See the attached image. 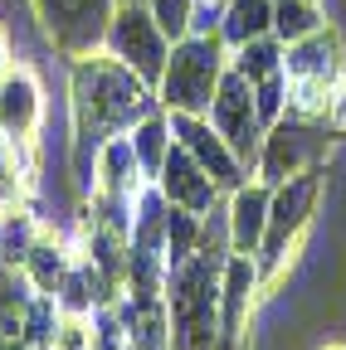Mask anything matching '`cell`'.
<instances>
[{"label":"cell","mask_w":346,"mask_h":350,"mask_svg":"<svg viewBox=\"0 0 346 350\" xmlns=\"http://www.w3.org/2000/svg\"><path fill=\"white\" fill-rule=\"evenodd\" d=\"M117 312L127 321V345L137 350H176V326H171V306L161 301H117Z\"/></svg>","instance_id":"2e32d148"},{"label":"cell","mask_w":346,"mask_h":350,"mask_svg":"<svg viewBox=\"0 0 346 350\" xmlns=\"http://www.w3.org/2000/svg\"><path fill=\"white\" fill-rule=\"evenodd\" d=\"M254 103H258V122H264V131L278 126V122L288 117V78L273 73V78H264V83H254Z\"/></svg>","instance_id":"cb8c5ba5"},{"label":"cell","mask_w":346,"mask_h":350,"mask_svg":"<svg viewBox=\"0 0 346 350\" xmlns=\"http://www.w3.org/2000/svg\"><path fill=\"white\" fill-rule=\"evenodd\" d=\"M147 185H151V180L142 175L137 151H132V142H127V131H122V137H108V142L98 146V156H93V190H88V195L137 200Z\"/></svg>","instance_id":"5bb4252c"},{"label":"cell","mask_w":346,"mask_h":350,"mask_svg":"<svg viewBox=\"0 0 346 350\" xmlns=\"http://www.w3.org/2000/svg\"><path fill=\"white\" fill-rule=\"evenodd\" d=\"M269 200H273V190L264 180H244L239 190L225 195V224H230V248L234 253L258 258L264 234H269Z\"/></svg>","instance_id":"4fadbf2b"},{"label":"cell","mask_w":346,"mask_h":350,"mask_svg":"<svg viewBox=\"0 0 346 350\" xmlns=\"http://www.w3.org/2000/svg\"><path fill=\"white\" fill-rule=\"evenodd\" d=\"M210 126L234 146V156L254 170L258 146H264V122H258V103H254V83L244 73H225L220 78V93L210 103Z\"/></svg>","instance_id":"52a82bcc"},{"label":"cell","mask_w":346,"mask_h":350,"mask_svg":"<svg viewBox=\"0 0 346 350\" xmlns=\"http://www.w3.org/2000/svg\"><path fill=\"white\" fill-rule=\"evenodd\" d=\"M15 68V49H10V34H5V25H0V73H10Z\"/></svg>","instance_id":"83f0119b"},{"label":"cell","mask_w":346,"mask_h":350,"mask_svg":"<svg viewBox=\"0 0 346 350\" xmlns=\"http://www.w3.org/2000/svg\"><path fill=\"white\" fill-rule=\"evenodd\" d=\"M112 10H117V0H29V15L39 20L45 39L69 59L103 49Z\"/></svg>","instance_id":"5b68a950"},{"label":"cell","mask_w":346,"mask_h":350,"mask_svg":"<svg viewBox=\"0 0 346 350\" xmlns=\"http://www.w3.org/2000/svg\"><path fill=\"white\" fill-rule=\"evenodd\" d=\"M264 34H273V0H230L220 10V39L230 54Z\"/></svg>","instance_id":"ac0fdd59"},{"label":"cell","mask_w":346,"mask_h":350,"mask_svg":"<svg viewBox=\"0 0 346 350\" xmlns=\"http://www.w3.org/2000/svg\"><path fill=\"white\" fill-rule=\"evenodd\" d=\"M49 219L39 214L34 204H15L0 214V273H20L29 248L39 243V234H45Z\"/></svg>","instance_id":"e0dca14e"},{"label":"cell","mask_w":346,"mask_h":350,"mask_svg":"<svg viewBox=\"0 0 346 350\" xmlns=\"http://www.w3.org/2000/svg\"><path fill=\"white\" fill-rule=\"evenodd\" d=\"M151 185L166 195V204H171V209L210 214L214 204H220V185H214L210 175L200 170V161H195L186 146H171V156H166V165H161V175H156Z\"/></svg>","instance_id":"7c38bea8"},{"label":"cell","mask_w":346,"mask_h":350,"mask_svg":"<svg viewBox=\"0 0 346 350\" xmlns=\"http://www.w3.org/2000/svg\"><path fill=\"white\" fill-rule=\"evenodd\" d=\"M230 0H195V20H190V34H220V10Z\"/></svg>","instance_id":"484cf974"},{"label":"cell","mask_w":346,"mask_h":350,"mask_svg":"<svg viewBox=\"0 0 346 350\" xmlns=\"http://www.w3.org/2000/svg\"><path fill=\"white\" fill-rule=\"evenodd\" d=\"M59 317H64V312H59V301L45 297V292H34L29 306H25V345H29V350H49Z\"/></svg>","instance_id":"603a6c76"},{"label":"cell","mask_w":346,"mask_h":350,"mask_svg":"<svg viewBox=\"0 0 346 350\" xmlns=\"http://www.w3.org/2000/svg\"><path fill=\"white\" fill-rule=\"evenodd\" d=\"M127 350H137V345H127Z\"/></svg>","instance_id":"f546056e"},{"label":"cell","mask_w":346,"mask_h":350,"mask_svg":"<svg viewBox=\"0 0 346 350\" xmlns=\"http://www.w3.org/2000/svg\"><path fill=\"white\" fill-rule=\"evenodd\" d=\"M147 10L156 15V25L166 29V39H171V44L190 34V20H195V0H147Z\"/></svg>","instance_id":"d4e9b609"},{"label":"cell","mask_w":346,"mask_h":350,"mask_svg":"<svg viewBox=\"0 0 346 350\" xmlns=\"http://www.w3.org/2000/svg\"><path fill=\"white\" fill-rule=\"evenodd\" d=\"M103 49L117 64H127L147 88H156L161 73H166V59H171V39H166V29L156 25V15L142 5V0H122L112 10V20H108Z\"/></svg>","instance_id":"277c9868"},{"label":"cell","mask_w":346,"mask_h":350,"mask_svg":"<svg viewBox=\"0 0 346 350\" xmlns=\"http://www.w3.org/2000/svg\"><path fill=\"white\" fill-rule=\"evenodd\" d=\"M317 165H327V137L317 131V122L283 117L278 126L264 131V146H258L254 175L269 190H278L283 180H293V175H302V170H317Z\"/></svg>","instance_id":"8992f818"},{"label":"cell","mask_w":346,"mask_h":350,"mask_svg":"<svg viewBox=\"0 0 346 350\" xmlns=\"http://www.w3.org/2000/svg\"><path fill=\"white\" fill-rule=\"evenodd\" d=\"M317 5H322V0H317Z\"/></svg>","instance_id":"4dcf8cb0"},{"label":"cell","mask_w":346,"mask_h":350,"mask_svg":"<svg viewBox=\"0 0 346 350\" xmlns=\"http://www.w3.org/2000/svg\"><path fill=\"white\" fill-rule=\"evenodd\" d=\"M69 268H73V243H69V234H59V229H49V224H45V234H39V243L29 248L25 268H20V273H25V282H29L34 292L54 297Z\"/></svg>","instance_id":"9a60e30c"},{"label":"cell","mask_w":346,"mask_h":350,"mask_svg":"<svg viewBox=\"0 0 346 350\" xmlns=\"http://www.w3.org/2000/svg\"><path fill=\"white\" fill-rule=\"evenodd\" d=\"M317 350H346V345H341V340H327V345H317Z\"/></svg>","instance_id":"f1b7e54d"},{"label":"cell","mask_w":346,"mask_h":350,"mask_svg":"<svg viewBox=\"0 0 346 350\" xmlns=\"http://www.w3.org/2000/svg\"><path fill=\"white\" fill-rule=\"evenodd\" d=\"M230 68L244 73L249 83H264V78L283 73V44H278L273 34H264V39L244 44V49H234V54H230Z\"/></svg>","instance_id":"44dd1931"},{"label":"cell","mask_w":346,"mask_h":350,"mask_svg":"<svg viewBox=\"0 0 346 350\" xmlns=\"http://www.w3.org/2000/svg\"><path fill=\"white\" fill-rule=\"evenodd\" d=\"M156 88H147L127 64L108 49L83 54L69 68V165L78 175V190H93V156L108 137L132 131L147 112H156Z\"/></svg>","instance_id":"6da1fadb"},{"label":"cell","mask_w":346,"mask_h":350,"mask_svg":"<svg viewBox=\"0 0 346 350\" xmlns=\"http://www.w3.org/2000/svg\"><path fill=\"white\" fill-rule=\"evenodd\" d=\"M230 73V49L220 34H186L171 44L166 73L156 83V103L161 112H190L210 117V103L220 93V78Z\"/></svg>","instance_id":"3957f363"},{"label":"cell","mask_w":346,"mask_h":350,"mask_svg":"<svg viewBox=\"0 0 346 350\" xmlns=\"http://www.w3.org/2000/svg\"><path fill=\"white\" fill-rule=\"evenodd\" d=\"M327 25L332 20L317 0H273V39L278 44H297V39H308Z\"/></svg>","instance_id":"ffe728a7"},{"label":"cell","mask_w":346,"mask_h":350,"mask_svg":"<svg viewBox=\"0 0 346 350\" xmlns=\"http://www.w3.org/2000/svg\"><path fill=\"white\" fill-rule=\"evenodd\" d=\"M45 83L29 64H15L10 73H0V137L10 142H34L45 126Z\"/></svg>","instance_id":"9c48e42d"},{"label":"cell","mask_w":346,"mask_h":350,"mask_svg":"<svg viewBox=\"0 0 346 350\" xmlns=\"http://www.w3.org/2000/svg\"><path fill=\"white\" fill-rule=\"evenodd\" d=\"M166 117H171V137H176V146H186L200 161V170L220 185V195H230V190H239L249 180V165L234 156V146L220 137V131L210 126V117H190V112H166Z\"/></svg>","instance_id":"ba28073f"},{"label":"cell","mask_w":346,"mask_h":350,"mask_svg":"<svg viewBox=\"0 0 346 350\" xmlns=\"http://www.w3.org/2000/svg\"><path fill=\"white\" fill-rule=\"evenodd\" d=\"M346 73V39L336 25L297 39V44H283V78L288 83H322V88H336V78Z\"/></svg>","instance_id":"8fae6325"},{"label":"cell","mask_w":346,"mask_h":350,"mask_svg":"<svg viewBox=\"0 0 346 350\" xmlns=\"http://www.w3.org/2000/svg\"><path fill=\"white\" fill-rule=\"evenodd\" d=\"M322 195H327V165L317 170H302L293 180H283L269 200V234H264V248H258V278H264V297L278 292L288 282V273H297L302 262V239H308L312 219L322 209Z\"/></svg>","instance_id":"7a4b0ae2"},{"label":"cell","mask_w":346,"mask_h":350,"mask_svg":"<svg viewBox=\"0 0 346 350\" xmlns=\"http://www.w3.org/2000/svg\"><path fill=\"white\" fill-rule=\"evenodd\" d=\"M200 229H205V214L166 209V262H171V268L200 253Z\"/></svg>","instance_id":"7402d4cb"},{"label":"cell","mask_w":346,"mask_h":350,"mask_svg":"<svg viewBox=\"0 0 346 350\" xmlns=\"http://www.w3.org/2000/svg\"><path fill=\"white\" fill-rule=\"evenodd\" d=\"M258 297H264V278H258V262L244 253H230L225 278H220V340H249Z\"/></svg>","instance_id":"30bf717a"},{"label":"cell","mask_w":346,"mask_h":350,"mask_svg":"<svg viewBox=\"0 0 346 350\" xmlns=\"http://www.w3.org/2000/svg\"><path fill=\"white\" fill-rule=\"evenodd\" d=\"M327 126L346 131V73H341V78H336V88H332V107H327Z\"/></svg>","instance_id":"4316f807"},{"label":"cell","mask_w":346,"mask_h":350,"mask_svg":"<svg viewBox=\"0 0 346 350\" xmlns=\"http://www.w3.org/2000/svg\"><path fill=\"white\" fill-rule=\"evenodd\" d=\"M127 142H132V151H137L142 175H147V180H156L161 165H166V156H171V146H176V137H171V117H166L161 107L147 112L132 131H127Z\"/></svg>","instance_id":"d6986e66"}]
</instances>
